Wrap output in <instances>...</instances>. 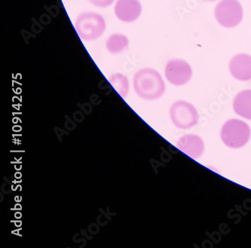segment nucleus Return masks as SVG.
Segmentation results:
<instances>
[{
  "label": "nucleus",
  "mask_w": 251,
  "mask_h": 248,
  "mask_svg": "<svg viewBox=\"0 0 251 248\" xmlns=\"http://www.w3.org/2000/svg\"><path fill=\"white\" fill-rule=\"evenodd\" d=\"M88 2L98 8H107L110 6L116 0H87Z\"/></svg>",
  "instance_id": "obj_13"
},
{
  "label": "nucleus",
  "mask_w": 251,
  "mask_h": 248,
  "mask_svg": "<svg viewBox=\"0 0 251 248\" xmlns=\"http://www.w3.org/2000/svg\"><path fill=\"white\" fill-rule=\"evenodd\" d=\"M142 10V5L139 0H117L115 4L114 13L119 21L131 23L140 18Z\"/></svg>",
  "instance_id": "obj_8"
},
{
  "label": "nucleus",
  "mask_w": 251,
  "mask_h": 248,
  "mask_svg": "<svg viewBox=\"0 0 251 248\" xmlns=\"http://www.w3.org/2000/svg\"><path fill=\"white\" fill-rule=\"evenodd\" d=\"M128 46V38L123 33H113L108 37L106 41V49L112 54L123 52Z\"/></svg>",
  "instance_id": "obj_11"
},
{
  "label": "nucleus",
  "mask_w": 251,
  "mask_h": 248,
  "mask_svg": "<svg viewBox=\"0 0 251 248\" xmlns=\"http://www.w3.org/2000/svg\"><path fill=\"white\" fill-rule=\"evenodd\" d=\"M170 118L175 127L187 130L197 125L199 114L194 105L186 100H176L170 107Z\"/></svg>",
  "instance_id": "obj_4"
},
{
  "label": "nucleus",
  "mask_w": 251,
  "mask_h": 248,
  "mask_svg": "<svg viewBox=\"0 0 251 248\" xmlns=\"http://www.w3.org/2000/svg\"><path fill=\"white\" fill-rule=\"evenodd\" d=\"M108 81L122 98H126L127 96L130 85L128 78L126 75L120 73H116L110 75L108 78Z\"/></svg>",
  "instance_id": "obj_12"
},
{
  "label": "nucleus",
  "mask_w": 251,
  "mask_h": 248,
  "mask_svg": "<svg viewBox=\"0 0 251 248\" xmlns=\"http://www.w3.org/2000/svg\"><path fill=\"white\" fill-rule=\"evenodd\" d=\"M136 94L146 100H155L162 98L166 85L162 75L152 68H144L137 71L133 78Z\"/></svg>",
  "instance_id": "obj_1"
},
{
  "label": "nucleus",
  "mask_w": 251,
  "mask_h": 248,
  "mask_svg": "<svg viewBox=\"0 0 251 248\" xmlns=\"http://www.w3.org/2000/svg\"><path fill=\"white\" fill-rule=\"evenodd\" d=\"M214 15L221 26L235 27L243 19V8L238 0H221L216 5Z\"/></svg>",
  "instance_id": "obj_5"
},
{
  "label": "nucleus",
  "mask_w": 251,
  "mask_h": 248,
  "mask_svg": "<svg viewBox=\"0 0 251 248\" xmlns=\"http://www.w3.org/2000/svg\"><path fill=\"white\" fill-rule=\"evenodd\" d=\"M199 1H201V2H214L217 0H199Z\"/></svg>",
  "instance_id": "obj_14"
},
{
  "label": "nucleus",
  "mask_w": 251,
  "mask_h": 248,
  "mask_svg": "<svg viewBox=\"0 0 251 248\" xmlns=\"http://www.w3.org/2000/svg\"><path fill=\"white\" fill-rule=\"evenodd\" d=\"M229 72L238 81L251 80V56L245 53L236 54L229 61Z\"/></svg>",
  "instance_id": "obj_9"
},
{
  "label": "nucleus",
  "mask_w": 251,
  "mask_h": 248,
  "mask_svg": "<svg viewBox=\"0 0 251 248\" xmlns=\"http://www.w3.org/2000/svg\"><path fill=\"white\" fill-rule=\"evenodd\" d=\"M220 139L226 147L238 149L247 145L251 137L249 124L243 120L230 119L223 124L220 130Z\"/></svg>",
  "instance_id": "obj_2"
},
{
  "label": "nucleus",
  "mask_w": 251,
  "mask_h": 248,
  "mask_svg": "<svg viewBox=\"0 0 251 248\" xmlns=\"http://www.w3.org/2000/svg\"><path fill=\"white\" fill-rule=\"evenodd\" d=\"M167 80L175 85H186L193 77V69L189 63L183 59H172L167 63L165 69Z\"/></svg>",
  "instance_id": "obj_6"
},
{
  "label": "nucleus",
  "mask_w": 251,
  "mask_h": 248,
  "mask_svg": "<svg viewBox=\"0 0 251 248\" xmlns=\"http://www.w3.org/2000/svg\"><path fill=\"white\" fill-rule=\"evenodd\" d=\"M75 29L80 39L84 41H94L104 33L106 24L101 15L96 12H84L77 17Z\"/></svg>",
  "instance_id": "obj_3"
},
{
  "label": "nucleus",
  "mask_w": 251,
  "mask_h": 248,
  "mask_svg": "<svg viewBox=\"0 0 251 248\" xmlns=\"http://www.w3.org/2000/svg\"><path fill=\"white\" fill-rule=\"evenodd\" d=\"M176 147L179 150L193 159H199L205 150L204 140L195 134H186L178 139Z\"/></svg>",
  "instance_id": "obj_7"
},
{
  "label": "nucleus",
  "mask_w": 251,
  "mask_h": 248,
  "mask_svg": "<svg viewBox=\"0 0 251 248\" xmlns=\"http://www.w3.org/2000/svg\"><path fill=\"white\" fill-rule=\"evenodd\" d=\"M234 112L240 117L251 121V89L237 94L232 103Z\"/></svg>",
  "instance_id": "obj_10"
}]
</instances>
